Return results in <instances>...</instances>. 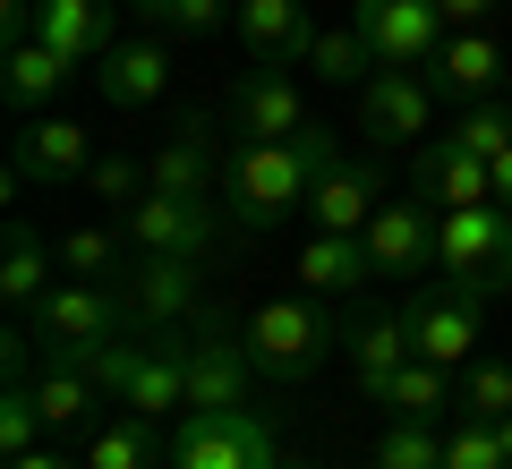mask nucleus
Here are the masks:
<instances>
[{"label": "nucleus", "mask_w": 512, "mask_h": 469, "mask_svg": "<svg viewBox=\"0 0 512 469\" xmlns=\"http://www.w3.org/2000/svg\"><path fill=\"white\" fill-rule=\"evenodd\" d=\"M453 410L461 418H487V427L512 418V367L504 359H470V367H461V401H453Z\"/></svg>", "instance_id": "34"}, {"label": "nucleus", "mask_w": 512, "mask_h": 469, "mask_svg": "<svg viewBox=\"0 0 512 469\" xmlns=\"http://www.w3.org/2000/svg\"><path fill=\"white\" fill-rule=\"evenodd\" d=\"M299 282H308L316 299H350V290L376 282V256H367L359 231H316L308 248H299Z\"/></svg>", "instance_id": "23"}, {"label": "nucleus", "mask_w": 512, "mask_h": 469, "mask_svg": "<svg viewBox=\"0 0 512 469\" xmlns=\"http://www.w3.org/2000/svg\"><path fill=\"white\" fill-rule=\"evenodd\" d=\"M350 26L367 35L376 69H427L444 52V9L436 0H350Z\"/></svg>", "instance_id": "10"}, {"label": "nucleus", "mask_w": 512, "mask_h": 469, "mask_svg": "<svg viewBox=\"0 0 512 469\" xmlns=\"http://www.w3.org/2000/svg\"><path fill=\"white\" fill-rule=\"evenodd\" d=\"M410 188H419L427 205H495V163L470 154L461 137H427L419 154H410Z\"/></svg>", "instance_id": "15"}, {"label": "nucleus", "mask_w": 512, "mask_h": 469, "mask_svg": "<svg viewBox=\"0 0 512 469\" xmlns=\"http://www.w3.org/2000/svg\"><path fill=\"white\" fill-rule=\"evenodd\" d=\"M376 469H444V435L436 418H393L376 444Z\"/></svg>", "instance_id": "33"}, {"label": "nucleus", "mask_w": 512, "mask_h": 469, "mask_svg": "<svg viewBox=\"0 0 512 469\" xmlns=\"http://www.w3.org/2000/svg\"><path fill=\"white\" fill-rule=\"evenodd\" d=\"M197 265L205 256H137L120 265V307L137 333H171V325H197Z\"/></svg>", "instance_id": "9"}, {"label": "nucleus", "mask_w": 512, "mask_h": 469, "mask_svg": "<svg viewBox=\"0 0 512 469\" xmlns=\"http://www.w3.org/2000/svg\"><path fill=\"white\" fill-rule=\"evenodd\" d=\"M0 43H9V52L35 43V0H0Z\"/></svg>", "instance_id": "40"}, {"label": "nucleus", "mask_w": 512, "mask_h": 469, "mask_svg": "<svg viewBox=\"0 0 512 469\" xmlns=\"http://www.w3.org/2000/svg\"><path fill=\"white\" fill-rule=\"evenodd\" d=\"M427 69H436V94H453V103H487V94L512 77V60H504V43H495L487 26H453Z\"/></svg>", "instance_id": "16"}, {"label": "nucleus", "mask_w": 512, "mask_h": 469, "mask_svg": "<svg viewBox=\"0 0 512 469\" xmlns=\"http://www.w3.org/2000/svg\"><path fill=\"white\" fill-rule=\"evenodd\" d=\"M427 128H436V77H419V69H376L359 86V137L367 145H410L419 154L427 145Z\"/></svg>", "instance_id": "8"}, {"label": "nucleus", "mask_w": 512, "mask_h": 469, "mask_svg": "<svg viewBox=\"0 0 512 469\" xmlns=\"http://www.w3.org/2000/svg\"><path fill=\"white\" fill-rule=\"evenodd\" d=\"M436 9H444L453 26H487V9H504V0H436Z\"/></svg>", "instance_id": "41"}, {"label": "nucleus", "mask_w": 512, "mask_h": 469, "mask_svg": "<svg viewBox=\"0 0 512 469\" xmlns=\"http://www.w3.org/2000/svg\"><path fill=\"white\" fill-rule=\"evenodd\" d=\"M222 214H231V231H248V239H265V231H282L291 214H308V171H299V154H291V137L282 145H265V137H239L231 154H222Z\"/></svg>", "instance_id": "1"}, {"label": "nucleus", "mask_w": 512, "mask_h": 469, "mask_svg": "<svg viewBox=\"0 0 512 469\" xmlns=\"http://www.w3.org/2000/svg\"><path fill=\"white\" fill-rule=\"evenodd\" d=\"M239 342H248V359H256L265 384H308L325 367V350H333V325H325L316 299H265L239 325Z\"/></svg>", "instance_id": "3"}, {"label": "nucleus", "mask_w": 512, "mask_h": 469, "mask_svg": "<svg viewBox=\"0 0 512 469\" xmlns=\"http://www.w3.org/2000/svg\"><path fill=\"white\" fill-rule=\"evenodd\" d=\"M495 205H512V154H495Z\"/></svg>", "instance_id": "43"}, {"label": "nucleus", "mask_w": 512, "mask_h": 469, "mask_svg": "<svg viewBox=\"0 0 512 469\" xmlns=\"http://www.w3.org/2000/svg\"><path fill=\"white\" fill-rule=\"evenodd\" d=\"M461 401V384H453V367H436V359H410L402 376H384V393H376V410H393V418H444Z\"/></svg>", "instance_id": "28"}, {"label": "nucleus", "mask_w": 512, "mask_h": 469, "mask_svg": "<svg viewBox=\"0 0 512 469\" xmlns=\"http://www.w3.org/2000/svg\"><path fill=\"white\" fill-rule=\"evenodd\" d=\"M86 171H94V137L77 120H52V111L18 120V137H9V180L18 188H69Z\"/></svg>", "instance_id": "11"}, {"label": "nucleus", "mask_w": 512, "mask_h": 469, "mask_svg": "<svg viewBox=\"0 0 512 469\" xmlns=\"http://www.w3.org/2000/svg\"><path fill=\"white\" fill-rule=\"evenodd\" d=\"M231 26L248 43V60H308V35H316L299 0H239Z\"/></svg>", "instance_id": "24"}, {"label": "nucleus", "mask_w": 512, "mask_h": 469, "mask_svg": "<svg viewBox=\"0 0 512 469\" xmlns=\"http://www.w3.org/2000/svg\"><path fill=\"white\" fill-rule=\"evenodd\" d=\"M308 69L325 77V86H359V77L376 69V52H367L359 26H316L308 35Z\"/></svg>", "instance_id": "30"}, {"label": "nucleus", "mask_w": 512, "mask_h": 469, "mask_svg": "<svg viewBox=\"0 0 512 469\" xmlns=\"http://www.w3.org/2000/svg\"><path fill=\"white\" fill-rule=\"evenodd\" d=\"M26 333H35L43 350H69V359H86L94 342H120L128 333V307H120V290H103V282H52L35 307H26Z\"/></svg>", "instance_id": "6"}, {"label": "nucleus", "mask_w": 512, "mask_h": 469, "mask_svg": "<svg viewBox=\"0 0 512 469\" xmlns=\"http://www.w3.org/2000/svg\"><path fill=\"white\" fill-rule=\"evenodd\" d=\"M504 94H512V77H504Z\"/></svg>", "instance_id": "46"}, {"label": "nucleus", "mask_w": 512, "mask_h": 469, "mask_svg": "<svg viewBox=\"0 0 512 469\" xmlns=\"http://www.w3.org/2000/svg\"><path fill=\"white\" fill-rule=\"evenodd\" d=\"M291 154H299V171H308V188L325 180L333 163H342V145H333V128H316V120H308V128H299V137H291Z\"/></svg>", "instance_id": "39"}, {"label": "nucleus", "mask_w": 512, "mask_h": 469, "mask_svg": "<svg viewBox=\"0 0 512 469\" xmlns=\"http://www.w3.org/2000/svg\"><path fill=\"white\" fill-rule=\"evenodd\" d=\"M171 350H180V376H188V410H239V401L256 393L248 342H239V325L214 316V307L197 316V333L171 325Z\"/></svg>", "instance_id": "4"}, {"label": "nucleus", "mask_w": 512, "mask_h": 469, "mask_svg": "<svg viewBox=\"0 0 512 469\" xmlns=\"http://www.w3.org/2000/svg\"><path fill=\"white\" fill-rule=\"evenodd\" d=\"M350 384H359V401L384 393V376H402L410 359H419V342H410V307H393V316H367L359 333H350Z\"/></svg>", "instance_id": "21"}, {"label": "nucleus", "mask_w": 512, "mask_h": 469, "mask_svg": "<svg viewBox=\"0 0 512 469\" xmlns=\"http://www.w3.org/2000/svg\"><path fill=\"white\" fill-rule=\"evenodd\" d=\"M222 197H171V188H146V197L120 214V239L137 256H205L222 239Z\"/></svg>", "instance_id": "7"}, {"label": "nucleus", "mask_w": 512, "mask_h": 469, "mask_svg": "<svg viewBox=\"0 0 512 469\" xmlns=\"http://www.w3.org/2000/svg\"><path fill=\"white\" fill-rule=\"evenodd\" d=\"M146 171H154V188H171V197H214V188H222L214 120H205V111H197V120H180L163 145H154V163H146Z\"/></svg>", "instance_id": "19"}, {"label": "nucleus", "mask_w": 512, "mask_h": 469, "mask_svg": "<svg viewBox=\"0 0 512 469\" xmlns=\"http://www.w3.org/2000/svg\"><path fill=\"white\" fill-rule=\"evenodd\" d=\"M453 137L470 145V154H512V94H487V103H461V120H453Z\"/></svg>", "instance_id": "35"}, {"label": "nucleus", "mask_w": 512, "mask_h": 469, "mask_svg": "<svg viewBox=\"0 0 512 469\" xmlns=\"http://www.w3.org/2000/svg\"><path fill=\"white\" fill-rule=\"evenodd\" d=\"M376 205H384V171L359 163V154H342V163H333L325 180L308 188L316 231H367V222H376Z\"/></svg>", "instance_id": "18"}, {"label": "nucleus", "mask_w": 512, "mask_h": 469, "mask_svg": "<svg viewBox=\"0 0 512 469\" xmlns=\"http://www.w3.org/2000/svg\"><path fill=\"white\" fill-rule=\"evenodd\" d=\"M52 265H60V248H52V239H43L26 214H9V239H0V299L26 316V307L52 290Z\"/></svg>", "instance_id": "25"}, {"label": "nucleus", "mask_w": 512, "mask_h": 469, "mask_svg": "<svg viewBox=\"0 0 512 469\" xmlns=\"http://www.w3.org/2000/svg\"><path fill=\"white\" fill-rule=\"evenodd\" d=\"M120 410L128 418H154V427H163L171 410H188V376H180L171 333H154V342L137 350V367H128V384H120Z\"/></svg>", "instance_id": "22"}, {"label": "nucleus", "mask_w": 512, "mask_h": 469, "mask_svg": "<svg viewBox=\"0 0 512 469\" xmlns=\"http://www.w3.org/2000/svg\"><path fill=\"white\" fill-rule=\"evenodd\" d=\"M9 469H86V461H69V452H52V444H43V452H26V461H9Z\"/></svg>", "instance_id": "42"}, {"label": "nucleus", "mask_w": 512, "mask_h": 469, "mask_svg": "<svg viewBox=\"0 0 512 469\" xmlns=\"http://www.w3.org/2000/svg\"><path fill=\"white\" fill-rule=\"evenodd\" d=\"M35 401H43V418L52 427H86L94 410H103V384L86 376V359H69V350H43V367H35Z\"/></svg>", "instance_id": "26"}, {"label": "nucleus", "mask_w": 512, "mask_h": 469, "mask_svg": "<svg viewBox=\"0 0 512 469\" xmlns=\"http://www.w3.org/2000/svg\"><path fill=\"white\" fill-rule=\"evenodd\" d=\"M495 435H504V461H512V418H495Z\"/></svg>", "instance_id": "44"}, {"label": "nucleus", "mask_w": 512, "mask_h": 469, "mask_svg": "<svg viewBox=\"0 0 512 469\" xmlns=\"http://www.w3.org/2000/svg\"><path fill=\"white\" fill-rule=\"evenodd\" d=\"M436 205L419 197V188H410V197H384L376 205V222H367V256H376V273H393V282H419L427 265H436Z\"/></svg>", "instance_id": "12"}, {"label": "nucleus", "mask_w": 512, "mask_h": 469, "mask_svg": "<svg viewBox=\"0 0 512 469\" xmlns=\"http://www.w3.org/2000/svg\"><path fill=\"white\" fill-rule=\"evenodd\" d=\"M43 435H52V418H43L35 384H9V393H0V461H26V452H43Z\"/></svg>", "instance_id": "31"}, {"label": "nucleus", "mask_w": 512, "mask_h": 469, "mask_svg": "<svg viewBox=\"0 0 512 469\" xmlns=\"http://www.w3.org/2000/svg\"><path fill=\"white\" fill-rule=\"evenodd\" d=\"M231 9L239 0H137V18L154 26V35H214V26H231Z\"/></svg>", "instance_id": "32"}, {"label": "nucleus", "mask_w": 512, "mask_h": 469, "mask_svg": "<svg viewBox=\"0 0 512 469\" xmlns=\"http://www.w3.org/2000/svg\"><path fill=\"white\" fill-rule=\"evenodd\" d=\"M163 86H171V52L154 35L146 43H111V52L94 60V94H103L111 111H146Z\"/></svg>", "instance_id": "20"}, {"label": "nucleus", "mask_w": 512, "mask_h": 469, "mask_svg": "<svg viewBox=\"0 0 512 469\" xmlns=\"http://www.w3.org/2000/svg\"><path fill=\"white\" fill-rule=\"evenodd\" d=\"M120 248H128L120 231H94V222H86V231H69V239H60V273H77V282H111Z\"/></svg>", "instance_id": "37"}, {"label": "nucleus", "mask_w": 512, "mask_h": 469, "mask_svg": "<svg viewBox=\"0 0 512 469\" xmlns=\"http://www.w3.org/2000/svg\"><path fill=\"white\" fill-rule=\"evenodd\" d=\"M111 18H120V0H35V43H52L60 60L86 69V60H103L120 43Z\"/></svg>", "instance_id": "17"}, {"label": "nucleus", "mask_w": 512, "mask_h": 469, "mask_svg": "<svg viewBox=\"0 0 512 469\" xmlns=\"http://www.w3.org/2000/svg\"><path fill=\"white\" fill-rule=\"evenodd\" d=\"M128 9H137V0H128Z\"/></svg>", "instance_id": "47"}, {"label": "nucleus", "mask_w": 512, "mask_h": 469, "mask_svg": "<svg viewBox=\"0 0 512 469\" xmlns=\"http://www.w3.org/2000/svg\"><path fill=\"white\" fill-rule=\"evenodd\" d=\"M274 469H308V461H274Z\"/></svg>", "instance_id": "45"}, {"label": "nucleus", "mask_w": 512, "mask_h": 469, "mask_svg": "<svg viewBox=\"0 0 512 469\" xmlns=\"http://www.w3.org/2000/svg\"><path fill=\"white\" fill-rule=\"evenodd\" d=\"M410 307V342H419V359H436V367H470L478 359V307L487 299H470V290H419V299H402Z\"/></svg>", "instance_id": "13"}, {"label": "nucleus", "mask_w": 512, "mask_h": 469, "mask_svg": "<svg viewBox=\"0 0 512 469\" xmlns=\"http://www.w3.org/2000/svg\"><path fill=\"white\" fill-rule=\"evenodd\" d=\"M436 273L470 299L512 290V205H444L436 222Z\"/></svg>", "instance_id": "2"}, {"label": "nucleus", "mask_w": 512, "mask_h": 469, "mask_svg": "<svg viewBox=\"0 0 512 469\" xmlns=\"http://www.w3.org/2000/svg\"><path fill=\"white\" fill-rule=\"evenodd\" d=\"M231 120H239V137H265V145L299 137V128H308V103H299V77L282 69V60H256V69L231 86Z\"/></svg>", "instance_id": "14"}, {"label": "nucleus", "mask_w": 512, "mask_h": 469, "mask_svg": "<svg viewBox=\"0 0 512 469\" xmlns=\"http://www.w3.org/2000/svg\"><path fill=\"white\" fill-rule=\"evenodd\" d=\"M274 418H256L248 401L239 410H188L180 435H171V469H274Z\"/></svg>", "instance_id": "5"}, {"label": "nucleus", "mask_w": 512, "mask_h": 469, "mask_svg": "<svg viewBox=\"0 0 512 469\" xmlns=\"http://www.w3.org/2000/svg\"><path fill=\"white\" fill-rule=\"evenodd\" d=\"M86 469H171V444L154 418H120V427H94Z\"/></svg>", "instance_id": "29"}, {"label": "nucleus", "mask_w": 512, "mask_h": 469, "mask_svg": "<svg viewBox=\"0 0 512 469\" xmlns=\"http://www.w3.org/2000/svg\"><path fill=\"white\" fill-rule=\"evenodd\" d=\"M444 469H512L504 461V435H495L487 418H461V427L444 435Z\"/></svg>", "instance_id": "38"}, {"label": "nucleus", "mask_w": 512, "mask_h": 469, "mask_svg": "<svg viewBox=\"0 0 512 469\" xmlns=\"http://www.w3.org/2000/svg\"><path fill=\"white\" fill-rule=\"evenodd\" d=\"M86 188H94V197L111 205V214H128V205H137V197H146V188H154V171L137 163V154H94Z\"/></svg>", "instance_id": "36"}, {"label": "nucleus", "mask_w": 512, "mask_h": 469, "mask_svg": "<svg viewBox=\"0 0 512 469\" xmlns=\"http://www.w3.org/2000/svg\"><path fill=\"white\" fill-rule=\"evenodd\" d=\"M69 77H77V60H60L52 43H18V52L0 60V94H9V111H18V120H35V111L52 103Z\"/></svg>", "instance_id": "27"}]
</instances>
